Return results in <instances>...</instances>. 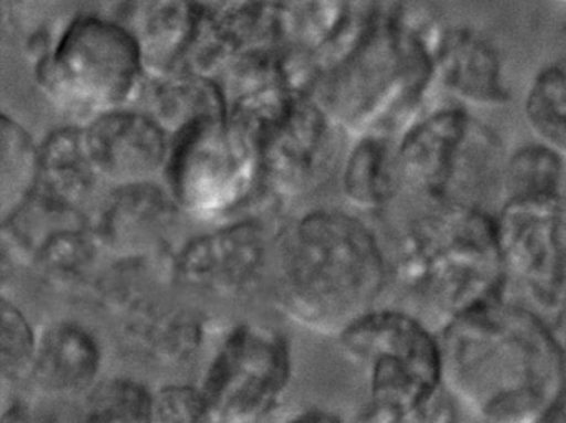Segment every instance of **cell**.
<instances>
[{"instance_id": "obj_1", "label": "cell", "mask_w": 566, "mask_h": 423, "mask_svg": "<svg viewBox=\"0 0 566 423\" xmlns=\"http://www.w3.org/2000/svg\"><path fill=\"white\" fill-rule=\"evenodd\" d=\"M442 382L485 422H546L566 390L558 336L532 310L496 300L440 327Z\"/></svg>"}, {"instance_id": "obj_2", "label": "cell", "mask_w": 566, "mask_h": 423, "mask_svg": "<svg viewBox=\"0 0 566 423\" xmlns=\"http://www.w3.org/2000/svg\"><path fill=\"white\" fill-rule=\"evenodd\" d=\"M440 28L412 6L359 11L346 41L317 71L311 95L344 134L389 137L413 121L436 84Z\"/></svg>"}, {"instance_id": "obj_3", "label": "cell", "mask_w": 566, "mask_h": 423, "mask_svg": "<svg viewBox=\"0 0 566 423\" xmlns=\"http://www.w3.org/2000/svg\"><path fill=\"white\" fill-rule=\"evenodd\" d=\"M387 261L359 218L336 210L304 214L277 241V299L307 329L339 337L376 309Z\"/></svg>"}, {"instance_id": "obj_4", "label": "cell", "mask_w": 566, "mask_h": 423, "mask_svg": "<svg viewBox=\"0 0 566 423\" xmlns=\"http://www.w3.org/2000/svg\"><path fill=\"white\" fill-rule=\"evenodd\" d=\"M397 279L439 329L502 300L509 271L496 218L475 204H433L400 240Z\"/></svg>"}, {"instance_id": "obj_5", "label": "cell", "mask_w": 566, "mask_h": 423, "mask_svg": "<svg viewBox=\"0 0 566 423\" xmlns=\"http://www.w3.org/2000/svg\"><path fill=\"white\" fill-rule=\"evenodd\" d=\"M347 359L366 370L369 402L360 422L403 423L450 420L439 402L442 353L439 337L412 314L374 309L339 336Z\"/></svg>"}, {"instance_id": "obj_6", "label": "cell", "mask_w": 566, "mask_h": 423, "mask_svg": "<svg viewBox=\"0 0 566 423\" xmlns=\"http://www.w3.org/2000/svg\"><path fill=\"white\" fill-rule=\"evenodd\" d=\"M32 64L39 88L54 107L91 120L128 108L150 84L130 32L117 19L94 12L55 25Z\"/></svg>"}, {"instance_id": "obj_7", "label": "cell", "mask_w": 566, "mask_h": 423, "mask_svg": "<svg viewBox=\"0 0 566 423\" xmlns=\"http://www.w3.org/2000/svg\"><path fill=\"white\" fill-rule=\"evenodd\" d=\"M502 141L463 105L410 121L396 147L400 187L432 204L467 203L502 184ZM476 207V204H475Z\"/></svg>"}, {"instance_id": "obj_8", "label": "cell", "mask_w": 566, "mask_h": 423, "mask_svg": "<svg viewBox=\"0 0 566 423\" xmlns=\"http://www.w3.org/2000/svg\"><path fill=\"white\" fill-rule=\"evenodd\" d=\"M164 171L178 210L214 220L261 184L260 150L227 117L201 118L170 138Z\"/></svg>"}, {"instance_id": "obj_9", "label": "cell", "mask_w": 566, "mask_h": 423, "mask_svg": "<svg viewBox=\"0 0 566 423\" xmlns=\"http://www.w3.org/2000/svg\"><path fill=\"white\" fill-rule=\"evenodd\" d=\"M293 357L286 337L273 327H234L210 363L201 383L211 422H258L286 393Z\"/></svg>"}, {"instance_id": "obj_10", "label": "cell", "mask_w": 566, "mask_h": 423, "mask_svg": "<svg viewBox=\"0 0 566 423\" xmlns=\"http://www.w3.org/2000/svg\"><path fill=\"white\" fill-rule=\"evenodd\" d=\"M496 218L509 276L545 310L566 309V201H505Z\"/></svg>"}, {"instance_id": "obj_11", "label": "cell", "mask_w": 566, "mask_h": 423, "mask_svg": "<svg viewBox=\"0 0 566 423\" xmlns=\"http://www.w3.org/2000/svg\"><path fill=\"white\" fill-rule=\"evenodd\" d=\"M340 134L313 95H297L261 138V187L284 200L313 193L336 170Z\"/></svg>"}, {"instance_id": "obj_12", "label": "cell", "mask_w": 566, "mask_h": 423, "mask_svg": "<svg viewBox=\"0 0 566 423\" xmlns=\"http://www.w3.org/2000/svg\"><path fill=\"white\" fill-rule=\"evenodd\" d=\"M290 45V0H223L207 4L185 71L218 81L247 55Z\"/></svg>"}, {"instance_id": "obj_13", "label": "cell", "mask_w": 566, "mask_h": 423, "mask_svg": "<svg viewBox=\"0 0 566 423\" xmlns=\"http://www.w3.org/2000/svg\"><path fill=\"white\" fill-rule=\"evenodd\" d=\"M266 251L264 228L237 221L188 241L174 260L175 277L193 289L234 296L256 283Z\"/></svg>"}, {"instance_id": "obj_14", "label": "cell", "mask_w": 566, "mask_h": 423, "mask_svg": "<svg viewBox=\"0 0 566 423\" xmlns=\"http://www.w3.org/2000/svg\"><path fill=\"white\" fill-rule=\"evenodd\" d=\"M88 148L101 178L114 183H147L165 170L170 137L150 114L120 108L85 125Z\"/></svg>"}, {"instance_id": "obj_15", "label": "cell", "mask_w": 566, "mask_h": 423, "mask_svg": "<svg viewBox=\"0 0 566 423\" xmlns=\"http://www.w3.org/2000/svg\"><path fill=\"white\" fill-rule=\"evenodd\" d=\"M433 67L436 84L463 107H505L512 98L499 47L473 25L440 28Z\"/></svg>"}, {"instance_id": "obj_16", "label": "cell", "mask_w": 566, "mask_h": 423, "mask_svg": "<svg viewBox=\"0 0 566 423\" xmlns=\"http://www.w3.org/2000/svg\"><path fill=\"white\" fill-rule=\"evenodd\" d=\"M207 4L201 0H124L115 15L137 42L148 78L185 71Z\"/></svg>"}, {"instance_id": "obj_17", "label": "cell", "mask_w": 566, "mask_h": 423, "mask_svg": "<svg viewBox=\"0 0 566 423\" xmlns=\"http://www.w3.org/2000/svg\"><path fill=\"white\" fill-rule=\"evenodd\" d=\"M178 207L154 181L124 184L105 198L94 226L98 244L115 256H148L165 240Z\"/></svg>"}, {"instance_id": "obj_18", "label": "cell", "mask_w": 566, "mask_h": 423, "mask_svg": "<svg viewBox=\"0 0 566 423\" xmlns=\"http://www.w3.org/2000/svg\"><path fill=\"white\" fill-rule=\"evenodd\" d=\"M102 350L91 330L72 320L49 324L38 336L31 380L48 393L75 395L97 382Z\"/></svg>"}, {"instance_id": "obj_19", "label": "cell", "mask_w": 566, "mask_h": 423, "mask_svg": "<svg viewBox=\"0 0 566 423\" xmlns=\"http://www.w3.org/2000/svg\"><path fill=\"white\" fill-rule=\"evenodd\" d=\"M101 178L84 127L57 128L39 145V177L34 193L62 207L78 208Z\"/></svg>"}, {"instance_id": "obj_20", "label": "cell", "mask_w": 566, "mask_h": 423, "mask_svg": "<svg viewBox=\"0 0 566 423\" xmlns=\"http://www.w3.org/2000/svg\"><path fill=\"white\" fill-rule=\"evenodd\" d=\"M227 114V95L214 78L181 71L150 81V115L170 138L193 121Z\"/></svg>"}, {"instance_id": "obj_21", "label": "cell", "mask_w": 566, "mask_h": 423, "mask_svg": "<svg viewBox=\"0 0 566 423\" xmlns=\"http://www.w3.org/2000/svg\"><path fill=\"white\" fill-rule=\"evenodd\" d=\"M400 188L396 148L387 135L357 138L343 171L344 197L363 211L382 210Z\"/></svg>"}, {"instance_id": "obj_22", "label": "cell", "mask_w": 566, "mask_h": 423, "mask_svg": "<svg viewBox=\"0 0 566 423\" xmlns=\"http://www.w3.org/2000/svg\"><path fill=\"white\" fill-rule=\"evenodd\" d=\"M523 117L536 141L566 161V55L546 62L533 75Z\"/></svg>"}, {"instance_id": "obj_23", "label": "cell", "mask_w": 566, "mask_h": 423, "mask_svg": "<svg viewBox=\"0 0 566 423\" xmlns=\"http://www.w3.org/2000/svg\"><path fill=\"white\" fill-rule=\"evenodd\" d=\"M39 147L31 134L8 114L0 117V201L2 220L34 194Z\"/></svg>"}, {"instance_id": "obj_24", "label": "cell", "mask_w": 566, "mask_h": 423, "mask_svg": "<svg viewBox=\"0 0 566 423\" xmlns=\"http://www.w3.org/2000/svg\"><path fill=\"white\" fill-rule=\"evenodd\" d=\"M565 160L546 145H522L505 158L502 187L505 201L546 200L559 197Z\"/></svg>"}, {"instance_id": "obj_25", "label": "cell", "mask_w": 566, "mask_h": 423, "mask_svg": "<svg viewBox=\"0 0 566 423\" xmlns=\"http://www.w3.org/2000/svg\"><path fill=\"white\" fill-rule=\"evenodd\" d=\"M82 420L94 423L154 422V392L132 379L102 380L87 392Z\"/></svg>"}, {"instance_id": "obj_26", "label": "cell", "mask_w": 566, "mask_h": 423, "mask_svg": "<svg viewBox=\"0 0 566 423\" xmlns=\"http://www.w3.org/2000/svg\"><path fill=\"white\" fill-rule=\"evenodd\" d=\"M145 342L160 360L188 362L203 343V322L191 313L165 314L144 327Z\"/></svg>"}, {"instance_id": "obj_27", "label": "cell", "mask_w": 566, "mask_h": 423, "mask_svg": "<svg viewBox=\"0 0 566 423\" xmlns=\"http://www.w3.org/2000/svg\"><path fill=\"white\" fill-rule=\"evenodd\" d=\"M38 334L32 329L18 306L2 299V327H0V363L2 377L9 382L31 379L34 366Z\"/></svg>"}, {"instance_id": "obj_28", "label": "cell", "mask_w": 566, "mask_h": 423, "mask_svg": "<svg viewBox=\"0 0 566 423\" xmlns=\"http://www.w3.org/2000/svg\"><path fill=\"white\" fill-rule=\"evenodd\" d=\"M154 422H211L210 406L201 387L165 385L154 393Z\"/></svg>"}, {"instance_id": "obj_29", "label": "cell", "mask_w": 566, "mask_h": 423, "mask_svg": "<svg viewBox=\"0 0 566 423\" xmlns=\"http://www.w3.org/2000/svg\"><path fill=\"white\" fill-rule=\"evenodd\" d=\"M339 416L336 413L327 412V410L321 409H307L304 412L297 413L296 416L291 419V422H307V423H319V422H340Z\"/></svg>"}, {"instance_id": "obj_30", "label": "cell", "mask_w": 566, "mask_h": 423, "mask_svg": "<svg viewBox=\"0 0 566 423\" xmlns=\"http://www.w3.org/2000/svg\"><path fill=\"white\" fill-rule=\"evenodd\" d=\"M546 422H566V390L563 393L562 399L556 403L555 409L549 413Z\"/></svg>"}, {"instance_id": "obj_31", "label": "cell", "mask_w": 566, "mask_h": 423, "mask_svg": "<svg viewBox=\"0 0 566 423\" xmlns=\"http://www.w3.org/2000/svg\"><path fill=\"white\" fill-rule=\"evenodd\" d=\"M558 336L559 346H562L563 357H565V367H566V309L559 313V332L556 334Z\"/></svg>"}, {"instance_id": "obj_32", "label": "cell", "mask_w": 566, "mask_h": 423, "mask_svg": "<svg viewBox=\"0 0 566 423\" xmlns=\"http://www.w3.org/2000/svg\"><path fill=\"white\" fill-rule=\"evenodd\" d=\"M205 4H218V2H223V0H201Z\"/></svg>"}, {"instance_id": "obj_33", "label": "cell", "mask_w": 566, "mask_h": 423, "mask_svg": "<svg viewBox=\"0 0 566 423\" xmlns=\"http://www.w3.org/2000/svg\"><path fill=\"white\" fill-rule=\"evenodd\" d=\"M555 4L562 6V8L566 9V0H552Z\"/></svg>"}]
</instances>
